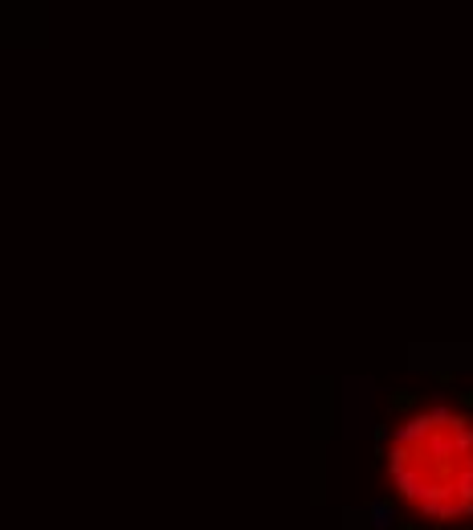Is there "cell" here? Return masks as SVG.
I'll return each mask as SVG.
<instances>
[{"label":"cell","instance_id":"6da1fadb","mask_svg":"<svg viewBox=\"0 0 473 530\" xmlns=\"http://www.w3.org/2000/svg\"><path fill=\"white\" fill-rule=\"evenodd\" d=\"M396 502L432 527L473 522V412L436 400L408 412L384 449Z\"/></svg>","mask_w":473,"mask_h":530}]
</instances>
